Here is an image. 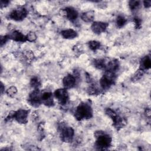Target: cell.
Returning <instances> with one entry per match:
<instances>
[{
    "mask_svg": "<svg viewBox=\"0 0 151 151\" xmlns=\"http://www.w3.org/2000/svg\"><path fill=\"white\" fill-rule=\"evenodd\" d=\"M93 116V110L91 106L86 103H82L77 107L75 112V117L78 120L90 119Z\"/></svg>",
    "mask_w": 151,
    "mask_h": 151,
    "instance_id": "obj_1",
    "label": "cell"
},
{
    "mask_svg": "<svg viewBox=\"0 0 151 151\" xmlns=\"http://www.w3.org/2000/svg\"><path fill=\"white\" fill-rule=\"evenodd\" d=\"M94 136L96 138V146L99 149H105L110 146L111 138L104 132L96 131L94 133Z\"/></svg>",
    "mask_w": 151,
    "mask_h": 151,
    "instance_id": "obj_2",
    "label": "cell"
},
{
    "mask_svg": "<svg viewBox=\"0 0 151 151\" xmlns=\"http://www.w3.org/2000/svg\"><path fill=\"white\" fill-rule=\"evenodd\" d=\"M116 80L115 73L106 71L100 80V85L103 90L109 88L114 83Z\"/></svg>",
    "mask_w": 151,
    "mask_h": 151,
    "instance_id": "obj_3",
    "label": "cell"
},
{
    "mask_svg": "<svg viewBox=\"0 0 151 151\" xmlns=\"http://www.w3.org/2000/svg\"><path fill=\"white\" fill-rule=\"evenodd\" d=\"M60 136L61 140L64 142L69 143L73 140L74 134V131L71 127L66 126H61Z\"/></svg>",
    "mask_w": 151,
    "mask_h": 151,
    "instance_id": "obj_4",
    "label": "cell"
},
{
    "mask_svg": "<svg viewBox=\"0 0 151 151\" xmlns=\"http://www.w3.org/2000/svg\"><path fill=\"white\" fill-rule=\"evenodd\" d=\"M27 11L24 8H19L13 10L9 17L11 19L19 21L23 20L27 15Z\"/></svg>",
    "mask_w": 151,
    "mask_h": 151,
    "instance_id": "obj_5",
    "label": "cell"
},
{
    "mask_svg": "<svg viewBox=\"0 0 151 151\" xmlns=\"http://www.w3.org/2000/svg\"><path fill=\"white\" fill-rule=\"evenodd\" d=\"M28 101L34 107H38L41 104V94L38 89H35L30 93L28 97Z\"/></svg>",
    "mask_w": 151,
    "mask_h": 151,
    "instance_id": "obj_6",
    "label": "cell"
},
{
    "mask_svg": "<svg viewBox=\"0 0 151 151\" xmlns=\"http://www.w3.org/2000/svg\"><path fill=\"white\" fill-rule=\"evenodd\" d=\"M54 96L61 104H65L68 100V94L65 88H58L54 92Z\"/></svg>",
    "mask_w": 151,
    "mask_h": 151,
    "instance_id": "obj_7",
    "label": "cell"
},
{
    "mask_svg": "<svg viewBox=\"0 0 151 151\" xmlns=\"http://www.w3.org/2000/svg\"><path fill=\"white\" fill-rule=\"evenodd\" d=\"M108 27V24L103 22L96 21L92 24L91 29L92 31L97 34H101L106 31Z\"/></svg>",
    "mask_w": 151,
    "mask_h": 151,
    "instance_id": "obj_8",
    "label": "cell"
},
{
    "mask_svg": "<svg viewBox=\"0 0 151 151\" xmlns=\"http://www.w3.org/2000/svg\"><path fill=\"white\" fill-rule=\"evenodd\" d=\"M28 111L24 109H20L15 112L14 119L19 123L25 124L27 122Z\"/></svg>",
    "mask_w": 151,
    "mask_h": 151,
    "instance_id": "obj_9",
    "label": "cell"
},
{
    "mask_svg": "<svg viewBox=\"0 0 151 151\" xmlns=\"http://www.w3.org/2000/svg\"><path fill=\"white\" fill-rule=\"evenodd\" d=\"M76 83V78L74 76L68 74L63 80V84L65 88H71L74 87Z\"/></svg>",
    "mask_w": 151,
    "mask_h": 151,
    "instance_id": "obj_10",
    "label": "cell"
},
{
    "mask_svg": "<svg viewBox=\"0 0 151 151\" xmlns=\"http://www.w3.org/2000/svg\"><path fill=\"white\" fill-rule=\"evenodd\" d=\"M119 61L117 60L113 59L106 63L105 70L106 71L116 73V71H117L119 70Z\"/></svg>",
    "mask_w": 151,
    "mask_h": 151,
    "instance_id": "obj_11",
    "label": "cell"
},
{
    "mask_svg": "<svg viewBox=\"0 0 151 151\" xmlns=\"http://www.w3.org/2000/svg\"><path fill=\"white\" fill-rule=\"evenodd\" d=\"M9 38L17 42H25L27 41V36L24 35L18 31H14L9 35Z\"/></svg>",
    "mask_w": 151,
    "mask_h": 151,
    "instance_id": "obj_12",
    "label": "cell"
},
{
    "mask_svg": "<svg viewBox=\"0 0 151 151\" xmlns=\"http://www.w3.org/2000/svg\"><path fill=\"white\" fill-rule=\"evenodd\" d=\"M52 94L51 92H44L41 94L42 102L47 106H52L54 104L52 100Z\"/></svg>",
    "mask_w": 151,
    "mask_h": 151,
    "instance_id": "obj_13",
    "label": "cell"
},
{
    "mask_svg": "<svg viewBox=\"0 0 151 151\" xmlns=\"http://www.w3.org/2000/svg\"><path fill=\"white\" fill-rule=\"evenodd\" d=\"M113 122V125L116 128H122L126 124L127 121L124 118H123L117 114L111 119Z\"/></svg>",
    "mask_w": 151,
    "mask_h": 151,
    "instance_id": "obj_14",
    "label": "cell"
},
{
    "mask_svg": "<svg viewBox=\"0 0 151 151\" xmlns=\"http://www.w3.org/2000/svg\"><path fill=\"white\" fill-rule=\"evenodd\" d=\"M67 18L70 20H75L78 17L77 11L73 7H67L64 9Z\"/></svg>",
    "mask_w": 151,
    "mask_h": 151,
    "instance_id": "obj_15",
    "label": "cell"
},
{
    "mask_svg": "<svg viewBox=\"0 0 151 151\" xmlns=\"http://www.w3.org/2000/svg\"><path fill=\"white\" fill-rule=\"evenodd\" d=\"M61 34L64 38L65 39H74L77 36V33L73 29H67L63 30Z\"/></svg>",
    "mask_w": 151,
    "mask_h": 151,
    "instance_id": "obj_16",
    "label": "cell"
},
{
    "mask_svg": "<svg viewBox=\"0 0 151 151\" xmlns=\"http://www.w3.org/2000/svg\"><path fill=\"white\" fill-rule=\"evenodd\" d=\"M81 19L86 22H90L93 21L94 18V12L92 10L83 12L81 16Z\"/></svg>",
    "mask_w": 151,
    "mask_h": 151,
    "instance_id": "obj_17",
    "label": "cell"
},
{
    "mask_svg": "<svg viewBox=\"0 0 151 151\" xmlns=\"http://www.w3.org/2000/svg\"><path fill=\"white\" fill-rule=\"evenodd\" d=\"M151 66V61L149 56L143 58L140 61V69L142 70L149 69Z\"/></svg>",
    "mask_w": 151,
    "mask_h": 151,
    "instance_id": "obj_18",
    "label": "cell"
},
{
    "mask_svg": "<svg viewBox=\"0 0 151 151\" xmlns=\"http://www.w3.org/2000/svg\"><path fill=\"white\" fill-rule=\"evenodd\" d=\"M94 66L98 69H105L106 62L104 59H96L94 60L93 61Z\"/></svg>",
    "mask_w": 151,
    "mask_h": 151,
    "instance_id": "obj_19",
    "label": "cell"
},
{
    "mask_svg": "<svg viewBox=\"0 0 151 151\" xmlns=\"http://www.w3.org/2000/svg\"><path fill=\"white\" fill-rule=\"evenodd\" d=\"M87 93L90 95L98 94L100 93L99 88L94 84H91L87 88Z\"/></svg>",
    "mask_w": 151,
    "mask_h": 151,
    "instance_id": "obj_20",
    "label": "cell"
},
{
    "mask_svg": "<svg viewBox=\"0 0 151 151\" xmlns=\"http://www.w3.org/2000/svg\"><path fill=\"white\" fill-rule=\"evenodd\" d=\"M88 47L93 51H96L100 48V42L97 41H90L88 42Z\"/></svg>",
    "mask_w": 151,
    "mask_h": 151,
    "instance_id": "obj_21",
    "label": "cell"
},
{
    "mask_svg": "<svg viewBox=\"0 0 151 151\" xmlns=\"http://www.w3.org/2000/svg\"><path fill=\"white\" fill-rule=\"evenodd\" d=\"M126 19L122 15H119L116 19V25L119 28L123 27L126 23Z\"/></svg>",
    "mask_w": 151,
    "mask_h": 151,
    "instance_id": "obj_22",
    "label": "cell"
},
{
    "mask_svg": "<svg viewBox=\"0 0 151 151\" xmlns=\"http://www.w3.org/2000/svg\"><path fill=\"white\" fill-rule=\"evenodd\" d=\"M30 85L34 89H38L41 86L40 80L37 77H33L30 81Z\"/></svg>",
    "mask_w": 151,
    "mask_h": 151,
    "instance_id": "obj_23",
    "label": "cell"
},
{
    "mask_svg": "<svg viewBox=\"0 0 151 151\" xmlns=\"http://www.w3.org/2000/svg\"><path fill=\"white\" fill-rule=\"evenodd\" d=\"M140 4V2L139 1H130L129 2V5L132 11L136 10L138 8Z\"/></svg>",
    "mask_w": 151,
    "mask_h": 151,
    "instance_id": "obj_24",
    "label": "cell"
},
{
    "mask_svg": "<svg viewBox=\"0 0 151 151\" xmlns=\"http://www.w3.org/2000/svg\"><path fill=\"white\" fill-rule=\"evenodd\" d=\"M143 74V70L140 69L139 70H137L135 74L133 75V77H132V80L133 81H137L139 79L141 78V77H142Z\"/></svg>",
    "mask_w": 151,
    "mask_h": 151,
    "instance_id": "obj_25",
    "label": "cell"
},
{
    "mask_svg": "<svg viewBox=\"0 0 151 151\" xmlns=\"http://www.w3.org/2000/svg\"><path fill=\"white\" fill-rule=\"evenodd\" d=\"M17 92V88L15 86H11L6 90V94L9 97H13Z\"/></svg>",
    "mask_w": 151,
    "mask_h": 151,
    "instance_id": "obj_26",
    "label": "cell"
},
{
    "mask_svg": "<svg viewBox=\"0 0 151 151\" xmlns=\"http://www.w3.org/2000/svg\"><path fill=\"white\" fill-rule=\"evenodd\" d=\"M27 41L29 42H33L36 40L37 35L34 32H29L27 35Z\"/></svg>",
    "mask_w": 151,
    "mask_h": 151,
    "instance_id": "obj_27",
    "label": "cell"
},
{
    "mask_svg": "<svg viewBox=\"0 0 151 151\" xmlns=\"http://www.w3.org/2000/svg\"><path fill=\"white\" fill-rule=\"evenodd\" d=\"M105 113L111 119H112L113 117H114L115 116L117 115L116 113L113 110H112L111 109H110V108L106 109L105 110Z\"/></svg>",
    "mask_w": 151,
    "mask_h": 151,
    "instance_id": "obj_28",
    "label": "cell"
},
{
    "mask_svg": "<svg viewBox=\"0 0 151 151\" xmlns=\"http://www.w3.org/2000/svg\"><path fill=\"white\" fill-rule=\"evenodd\" d=\"M9 38V37L8 35H2L1 37V45L2 46Z\"/></svg>",
    "mask_w": 151,
    "mask_h": 151,
    "instance_id": "obj_29",
    "label": "cell"
},
{
    "mask_svg": "<svg viewBox=\"0 0 151 151\" xmlns=\"http://www.w3.org/2000/svg\"><path fill=\"white\" fill-rule=\"evenodd\" d=\"M134 21V23L136 25V28H140L141 26V20L138 18H135Z\"/></svg>",
    "mask_w": 151,
    "mask_h": 151,
    "instance_id": "obj_30",
    "label": "cell"
},
{
    "mask_svg": "<svg viewBox=\"0 0 151 151\" xmlns=\"http://www.w3.org/2000/svg\"><path fill=\"white\" fill-rule=\"evenodd\" d=\"M143 4H144L145 7L149 8L151 5V1H145L143 2Z\"/></svg>",
    "mask_w": 151,
    "mask_h": 151,
    "instance_id": "obj_31",
    "label": "cell"
},
{
    "mask_svg": "<svg viewBox=\"0 0 151 151\" xmlns=\"http://www.w3.org/2000/svg\"><path fill=\"white\" fill-rule=\"evenodd\" d=\"M8 3H9V1H2V0H1V8H2L3 6L7 5Z\"/></svg>",
    "mask_w": 151,
    "mask_h": 151,
    "instance_id": "obj_32",
    "label": "cell"
},
{
    "mask_svg": "<svg viewBox=\"0 0 151 151\" xmlns=\"http://www.w3.org/2000/svg\"><path fill=\"white\" fill-rule=\"evenodd\" d=\"M145 113H146V116H147L148 117H150V109H149V108L146 109V111H145Z\"/></svg>",
    "mask_w": 151,
    "mask_h": 151,
    "instance_id": "obj_33",
    "label": "cell"
},
{
    "mask_svg": "<svg viewBox=\"0 0 151 151\" xmlns=\"http://www.w3.org/2000/svg\"><path fill=\"white\" fill-rule=\"evenodd\" d=\"M5 89V87H4V84L2 83H1V94L3 93V91Z\"/></svg>",
    "mask_w": 151,
    "mask_h": 151,
    "instance_id": "obj_34",
    "label": "cell"
}]
</instances>
